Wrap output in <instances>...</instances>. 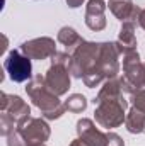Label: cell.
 Listing matches in <instances>:
<instances>
[{"mask_svg": "<svg viewBox=\"0 0 145 146\" xmlns=\"http://www.w3.org/2000/svg\"><path fill=\"white\" fill-rule=\"evenodd\" d=\"M5 70L14 82H24L31 76V61L17 51H12L5 60Z\"/></svg>", "mask_w": 145, "mask_h": 146, "instance_id": "6da1fadb", "label": "cell"}]
</instances>
